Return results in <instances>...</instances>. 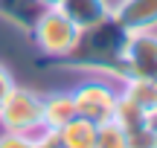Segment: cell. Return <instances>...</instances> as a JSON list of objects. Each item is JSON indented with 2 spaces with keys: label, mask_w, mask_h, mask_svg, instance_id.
<instances>
[{
  "label": "cell",
  "mask_w": 157,
  "mask_h": 148,
  "mask_svg": "<svg viewBox=\"0 0 157 148\" xmlns=\"http://www.w3.org/2000/svg\"><path fill=\"white\" fill-rule=\"evenodd\" d=\"M125 38H128V29L111 15L108 20L96 23V26L82 29V38H78L76 50L67 58H61V61H70V64L84 67V70L117 73V79H125V73H122Z\"/></svg>",
  "instance_id": "cell-1"
},
{
  "label": "cell",
  "mask_w": 157,
  "mask_h": 148,
  "mask_svg": "<svg viewBox=\"0 0 157 148\" xmlns=\"http://www.w3.org/2000/svg\"><path fill=\"white\" fill-rule=\"evenodd\" d=\"M0 131L41 137L44 134V96L15 84L0 105Z\"/></svg>",
  "instance_id": "cell-2"
},
{
  "label": "cell",
  "mask_w": 157,
  "mask_h": 148,
  "mask_svg": "<svg viewBox=\"0 0 157 148\" xmlns=\"http://www.w3.org/2000/svg\"><path fill=\"white\" fill-rule=\"evenodd\" d=\"M35 46L44 52L47 58H67L76 50L78 38H82V29L64 15L61 9H44L41 17L35 20V26L29 29Z\"/></svg>",
  "instance_id": "cell-3"
},
{
  "label": "cell",
  "mask_w": 157,
  "mask_h": 148,
  "mask_svg": "<svg viewBox=\"0 0 157 148\" xmlns=\"http://www.w3.org/2000/svg\"><path fill=\"white\" fill-rule=\"evenodd\" d=\"M73 102H76V113L82 119L102 125V122H111L117 113V102H119V87L111 84L105 79H84L82 84H76L73 90Z\"/></svg>",
  "instance_id": "cell-4"
},
{
  "label": "cell",
  "mask_w": 157,
  "mask_h": 148,
  "mask_svg": "<svg viewBox=\"0 0 157 148\" xmlns=\"http://www.w3.org/2000/svg\"><path fill=\"white\" fill-rule=\"evenodd\" d=\"M157 67V32H128L122 50V73L128 76H151Z\"/></svg>",
  "instance_id": "cell-5"
},
{
  "label": "cell",
  "mask_w": 157,
  "mask_h": 148,
  "mask_svg": "<svg viewBox=\"0 0 157 148\" xmlns=\"http://www.w3.org/2000/svg\"><path fill=\"white\" fill-rule=\"evenodd\" d=\"M113 17L128 32H146L157 29V0H117Z\"/></svg>",
  "instance_id": "cell-6"
},
{
  "label": "cell",
  "mask_w": 157,
  "mask_h": 148,
  "mask_svg": "<svg viewBox=\"0 0 157 148\" xmlns=\"http://www.w3.org/2000/svg\"><path fill=\"white\" fill-rule=\"evenodd\" d=\"M113 3L117 0H58L56 9H61L78 29H90L113 15Z\"/></svg>",
  "instance_id": "cell-7"
},
{
  "label": "cell",
  "mask_w": 157,
  "mask_h": 148,
  "mask_svg": "<svg viewBox=\"0 0 157 148\" xmlns=\"http://www.w3.org/2000/svg\"><path fill=\"white\" fill-rule=\"evenodd\" d=\"M76 116L78 113H76V102H73L70 90L44 96V131H58L70 119H76Z\"/></svg>",
  "instance_id": "cell-8"
},
{
  "label": "cell",
  "mask_w": 157,
  "mask_h": 148,
  "mask_svg": "<svg viewBox=\"0 0 157 148\" xmlns=\"http://www.w3.org/2000/svg\"><path fill=\"white\" fill-rule=\"evenodd\" d=\"M119 93L146 113L157 110V79L154 76H128V79H122Z\"/></svg>",
  "instance_id": "cell-9"
},
{
  "label": "cell",
  "mask_w": 157,
  "mask_h": 148,
  "mask_svg": "<svg viewBox=\"0 0 157 148\" xmlns=\"http://www.w3.org/2000/svg\"><path fill=\"white\" fill-rule=\"evenodd\" d=\"M52 137H56L58 148H93L96 145V125L82 119V116H76L64 128L52 131Z\"/></svg>",
  "instance_id": "cell-10"
},
{
  "label": "cell",
  "mask_w": 157,
  "mask_h": 148,
  "mask_svg": "<svg viewBox=\"0 0 157 148\" xmlns=\"http://www.w3.org/2000/svg\"><path fill=\"white\" fill-rule=\"evenodd\" d=\"M41 12H44V6L38 0H0V17L12 20L15 26L26 29V32L35 26Z\"/></svg>",
  "instance_id": "cell-11"
},
{
  "label": "cell",
  "mask_w": 157,
  "mask_h": 148,
  "mask_svg": "<svg viewBox=\"0 0 157 148\" xmlns=\"http://www.w3.org/2000/svg\"><path fill=\"white\" fill-rule=\"evenodd\" d=\"M93 148H128V131L119 122H102L96 125V145Z\"/></svg>",
  "instance_id": "cell-12"
},
{
  "label": "cell",
  "mask_w": 157,
  "mask_h": 148,
  "mask_svg": "<svg viewBox=\"0 0 157 148\" xmlns=\"http://www.w3.org/2000/svg\"><path fill=\"white\" fill-rule=\"evenodd\" d=\"M146 119H148V113H146V110H140L134 102H128V99L119 93V102H117V113H113V122H119L125 131H134V128L146 125Z\"/></svg>",
  "instance_id": "cell-13"
},
{
  "label": "cell",
  "mask_w": 157,
  "mask_h": 148,
  "mask_svg": "<svg viewBox=\"0 0 157 148\" xmlns=\"http://www.w3.org/2000/svg\"><path fill=\"white\" fill-rule=\"evenodd\" d=\"M38 137H26V134H12V131H0V148H35Z\"/></svg>",
  "instance_id": "cell-14"
},
{
  "label": "cell",
  "mask_w": 157,
  "mask_h": 148,
  "mask_svg": "<svg viewBox=\"0 0 157 148\" xmlns=\"http://www.w3.org/2000/svg\"><path fill=\"white\" fill-rule=\"evenodd\" d=\"M15 87V79H12V73L0 64V105H3V99L9 96V90Z\"/></svg>",
  "instance_id": "cell-15"
},
{
  "label": "cell",
  "mask_w": 157,
  "mask_h": 148,
  "mask_svg": "<svg viewBox=\"0 0 157 148\" xmlns=\"http://www.w3.org/2000/svg\"><path fill=\"white\" fill-rule=\"evenodd\" d=\"M35 148H58L56 137H52V131H44L38 139H35Z\"/></svg>",
  "instance_id": "cell-16"
},
{
  "label": "cell",
  "mask_w": 157,
  "mask_h": 148,
  "mask_svg": "<svg viewBox=\"0 0 157 148\" xmlns=\"http://www.w3.org/2000/svg\"><path fill=\"white\" fill-rule=\"evenodd\" d=\"M146 122H148V128L157 134V110H151V113H148V119H146Z\"/></svg>",
  "instance_id": "cell-17"
},
{
  "label": "cell",
  "mask_w": 157,
  "mask_h": 148,
  "mask_svg": "<svg viewBox=\"0 0 157 148\" xmlns=\"http://www.w3.org/2000/svg\"><path fill=\"white\" fill-rule=\"evenodd\" d=\"M38 3L44 6V9H56V6H58V0H38Z\"/></svg>",
  "instance_id": "cell-18"
},
{
  "label": "cell",
  "mask_w": 157,
  "mask_h": 148,
  "mask_svg": "<svg viewBox=\"0 0 157 148\" xmlns=\"http://www.w3.org/2000/svg\"><path fill=\"white\" fill-rule=\"evenodd\" d=\"M151 76H154V79H157V67H154V73H151Z\"/></svg>",
  "instance_id": "cell-19"
},
{
  "label": "cell",
  "mask_w": 157,
  "mask_h": 148,
  "mask_svg": "<svg viewBox=\"0 0 157 148\" xmlns=\"http://www.w3.org/2000/svg\"><path fill=\"white\" fill-rule=\"evenodd\" d=\"M154 148H157V139H154Z\"/></svg>",
  "instance_id": "cell-20"
}]
</instances>
